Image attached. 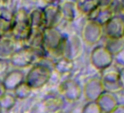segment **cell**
<instances>
[{
    "label": "cell",
    "instance_id": "obj_1",
    "mask_svg": "<svg viewBox=\"0 0 124 113\" xmlns=\"http://www.w3.org/2000/svg\"><path fill=\"white\" fill-rule=\"evenodd\" d=\"M103 30L108 38H124V17L114 16L103 26Z\"/></svg>",
    "mask_w": 124,
    "mask_h": 113
},
{
    "label": "cell",
    "instance_id": "obj_2",
    "mask_svg": "<svg viewBox=\"0 0 124 113\" xmlns=\"http://www.w3.org/2000/svg\"><path fill=\"white\" fill-rule=\"evenodd\" d=\"M101 82L106 92L115 94L122 90L119 82V71L112 69L106 71L103 75Z\"/></svg>",
    "mask_w": 124,
    "mask_h": 113
},
{
    "label": "cell",
    "instance_id": "obj_3",
    "mask_svg": "<svg viewBox=\"0 0 124 113\" xmlns=\"http://www.w3.org/2000/svg\"><path fill=\"white\" fill-rule=\"evenodd\" d=\"M93 53H95L94 59H96L94 66L104 71L109 68L114 61V56L104 46H99V48H96Z\"/></svg>",
    "mask_w": 124,
    "mask_h": 113
},
{
    "label": "cell",
    "instance_id": "obj_4",
    "mask_svg": "<svg viewBox=\"0 0 124 113\" xmlns=\"http://www.w3.org/2000/svg\"><path fill=\"white\" fill-rule=\"evenodd\" d=\"M98 100L99 103L97 104L101 109V111L104 113H111L118 105L115 95L109 92H104Z\"/></svg>",
    "mask_w": 124,
    "mask_h": 113
},
{
    "label": "cell",
    "instance_id": "obj_5",
    "mask_svg": "<svg viewBox=\"0 0 124 113\" xmlns=\"http://www.w3.org/2000/svg\"><path fill=\"white\" fill-rule=\"evenodd\" d=\"M104 47L115 56L124 49V40L107 38Z\"/></svg>",
    "mask_w": 124,
    "mask_h": 113
},
{
    "label": "cell",
    "instance_id": "obj_6",
    "mask_svg": "<svg viewBox=\"0 0 124 113\" xmlns=\"http://www.w3.org/2000/svg\"><path fill=\"white\" fill-rule=\"evenodd\" d=\"M114 60L117 62V63L124 66V49L114 56Z\"/></svg>",
    "mask_w": 124,
    "mask_h": 113
},
{
    "label": "cell",
    "instance_id": "obj_7",
    "mask_svg": "<svg viewBox=\"0 0 124 113\" xmlns=\"http://www.w3.org/2000/svg\"><path fill=\"white\" fill-rule=\"evenodd\" d=\"M119 82L122 90H124V68L119 71Z\"/></svg>",
    "mask_w": 124,
    "mask_h": 113
},
{
    "label": "cell",
    "instance_id": "obj_8",
    "mask_svg": "<svg viewBox=\"0 0 124 113\" xmlns=\"http://www.w3.org/2000/svg\"><path fill=\"white\" fill-rule=\"evenodd\" d=\"M111 113H124V104H118Z\"/></svg>",
    "mask_w": 124,
    "mask_h": 113
},
{
    "label": "cell",
    "instance_id": "obj_9",
    "mask_svg": "<svg viewBox=\"0 0 124 113\" xmlns=\"http://www.w3.org/2000/svg\"><path fill=\"white\" fill-rule=\"evenodd\" d=\"M123 5H124V2H123Z\"/></svg>",
    "mask_w": 124,
    "mask_h": 113
}]
</instances>
